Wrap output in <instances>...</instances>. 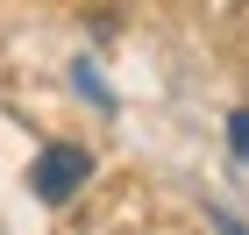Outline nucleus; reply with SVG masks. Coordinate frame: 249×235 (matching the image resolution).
Here are the masks:
<instances>
[{"mask_svg":"<svg viewBox=\"0 0 249 235\" xmlns=\"http://www.w3.org/2000/svg\"><path fill=\"white\" fill-rule=\"evenodd\" d=\"M86 178H93V150H78V143H50V150L29 164V193L43 207H64V199L86 193Z\"/></svg>","mask_w":249,"mask_h":235,"instance_id":"1","label":"nucleus"},{"mask_svg":"<svg viewBox=\"0 0 249 235\" xmlns=\"http://www.w3.org/2000/svg\"><path fill=\"white\" fill-rule=\"evenodd\" d=\"M228 143H235V150L249 157V114H235V128H228Z\"/></svg>","mask_w":249,"mask_h":235,"instance_id":"2","label":"nucleus"}]
</instances>
